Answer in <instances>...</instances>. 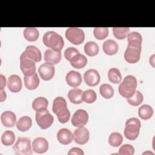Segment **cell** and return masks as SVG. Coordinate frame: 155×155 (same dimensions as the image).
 Masks as SVG:
<instances>
[{"mask_svg": "<svg viewBox=\"0 0 155 155\" xmlns=\"http://www.w3.org/2000/svg\"><path fill=\"white\" fill-rule=\"evenodd\" d=\"M24 80L25 87L30 90L37 88L39 84V79L36 73L30 76H24Z\"/></svg>", "mask_w": 155, "mask_h": 155, "instance_id": "44dd1931", "label": "cell"}, {"mask_svg": "<svg viewBox=\"0 0 155 155\" xmlns=\"http://www.w3.org/2000/svg\"><path fill=\"white\" fill-rule=\"evenodd\" d=\"M65 79L69 86L74 88L79 87L82 82V76L81 73L74 70L70 71L66 74Z\"/></svg>", "mask_w": 155, "mask_h": 155, "instance_id": "e0dca14e", "label": "cell"}, {"mask_svg": "<svg viewBox=\"0 0 155 155\" xmlns=\"http://www.w3.org/2000/svg\"><path fill=\"white\" fill-rule=\"evenodd\" d=\"M39 31L36 28L27 27L24 30V38L30 42L36 41L39 38Z\"/></svg>", "mask_w": 155, "mask_h": 155, "instance_id": "83f0119b", "label": "cell"}, {"mask_svg": "<svg viewBox=\"0 0 155 155\" xmlns=\"http://www.w3.org/2000/svg\"><path fill=\"white\" fill-rule=\"evenodd\" d=\"M108 77L110 82L113 84H119L122 79V74L118 68H111L108 72Z\"/></svg>", "mask_w": 155, "mask_h": 155, "instance_id": "4dcf8cb0", "label": "cell"}, {"mask_svg": "<svg viewBox=\"0 0 155 155\" xmlns=\"http://www.w3.org/2000/svg\"><path fill=\"white\" fill-rule=\"evenodd\" d=\"M22 81L21 78L16 74L11 75L7 81V87L13 93H18L22 88Z\"/></svg>", "mask_w": 155, "mask_h": 155, "instance_id": "ac0fdd59", "label": "cell"}, {"mask_svg": "<svg viewBox=\"0 0 155 155\" xmlns=\"http://www.w3.org/2000/svg\"><path fill=\"white\" fill-rule=\"evenodd\" d=\"M68 97L70 101L74 104H81L82 100V91L77 88L70 90L68 93Z\"/></svg>", "mask_w": 155, "mask_h": 155, "instance_id": "cb8c5ba5", "label": "cell"}, {"mask_svg": "<svg viewBox=\"0 0 155 155\" xmlns=\"http://www.w3.org/2000/svg\"><path fill=\"white\" fill-rule=\"evenodd\" d=\"M44 44L52 50L61 51L64 45L62 37L53 31L46 32L42 38Z\"/></svg>", "mask_w": 155, "mask_h": 155, "instance_id": "7a4b0ae2", "label": "cell"}, {"mask_svg": "<svg viewBox=\"0 0 155 155\" xmlns=\"http://www.w3.org/2000/svg\"><path fill=\"white\" fill-rule=\"evenodd\" d=\"M102 48L105 54L111 56L115 54L117 52L119 45L115 41L108 39L104 42Z\"/></svg>", "mask_w": 155, "mask_h": 155, "instance_id": "7402d4cb", "label": "cell"}, {"mask_svg": "<svg viewBox=\"0 0 155 155\" xmlns=\"http://www.w3.org/2000/svg\"><path fill=\"white\" fill-rule=\"evenodd\" d=\"M35 62L27 58L22 53L20 56V68L24 76H30L36 73Z\"/></svg>", "mask_w": 155, "mask_h": 155, "instance_id": "ba28073f", "label": "cell"}, {"mask_svg": "<svg viewBox=\"0 0 155 155\" xmlns=\"http://www.w3.org/2000/svg\"><path fill=\"white\" fill-rule=\"evenodd\" d=\"M30 143L31 140L29 138L19 137L15 145L13 146V150L15 153L19 155L32 154L33 152Z\"/></svg>", "mask_w": 155, "mask_h": 155, "instance_id": "8992f818", "label": "cell"}, {"mask_svg": "<svg viewBox=\"0 0 155 155\" xmlns=\"http://www.w3.org/2000/svg\"><path fill=\"white\" fill-rule=\"evenodd\" d=\"M32 125L31 117L27 116H22L19 119L16 123V127L21 131H26L28 130Z\"/></svg>", "mask_w": 155, "mask_h": 155, "instance_id": "484cf974", "label": "cell"}, {"mask_svg": "<svg viewBox=\"0 0 155 155\" xmlns=\"http://www.w3.org/2000/svg\"><path fill=\"white\" fill-rule=\"evenodd\" d=\"M31 146L34 152L42 154L45 153L48 150V142L46 139L42 137H38L34 139Z\"/></svg>", "mask_w": 155, "mask_h": 155, "instance_id": "5bb4252c", "label": "cell"}, {"mask_svg": "<svg viewBox=\"0 0 155 155\" xmlns=\"http://www.w3.org/2000/svg\"><path fill=\"white\" fill-rule=\"evenodd\" d=\"M38 71L42 80L49 81L51 79L54 75L55 68L53 65L45 62L39 66Z\"/></svg>", "mask_w": 155, "mask_h": 155, "instance_id": "7c38bea8", "label": "cell"}, {"mask_svg": "<svg viewBox=\"0 0 155 155\" xmlns=\"http://www.w3.org/2000/svg\"><path fill=\"white\" fill-rule=\"evenodd\" d=\"M73 136V139L76 143L79 145H84L88 141L90 133L87 128L85 127H80L74 131Z\"/></svg>", "mask_w": 155, "mask_h": 155, "instance_id": "4fadbf2b", "label": "cell"}, {"mask_svg": "<svg viewBox=\"0 0 155 155\" xmlns=\"http://www.w3.org/2000/svg\"><path fill=\"white\" fill-rule=\"evenodd\" d=\"M1 120L4 127H13L16 124V116L13 111H5L1 114Z\"/></svg>", "mask_w": 155, "mask_h": 155, "instance_id": "ffe728a7", "label": "cell"}, {"mask_svg": "<svg viewBox=\"0 0 155 155\" xmlns=\"http://www.w3.org/2000/svg\"><path fill=\"white\" fill-rule=\"evenodd\" d=\"M65 37L73 44L80 45L84 41L85 34L84 31L79 28L70 27L67 29Z\"/></svg>", "mask_w": 155, "mask_h": 155, "instance_id": "52a82bcc", "label": "cell"}, {"mask_svg": "<svg viewBox=\"0 0 155 155\" xmlns=\"http://www.w3.org/2000/svg\"><path fill=\"white\" fill-rule=\"evenodd\" d=\"M96 93L93 90H87L82 93V100L86 103L92 104L96 101Z\"/></svg>", "mask_w": 155, "mask_h": 155, "instance_id": "8d00e7d4", "label": "cell"}, {"mask_svg": "<svg viewBox=\"0 0 155 155\" xmlns=\"http://www.w3.org/2000/svg\"><path fill=\"white\" fill-rule=\"evenodd\" d=\"M88 120V114L87 112L82 109L76 110L73 114L71 122L72 125L76 127H83Z\"/></svg>", "mask_w": 155, "mask_h": 155, "instance_id": "9c48e42d", "label": "cell"}, {"mask_svg": "<svg viewBox=\"0 0 155 155\" xmlns=\"http://www.w3.org/2000/svg\"><path fill=\"white\" fill-rule=\"evenodd\" d=\"M128 38V46L141 48V44L142 42V38L141 35L136 31H133L128 33L127 36Z\"/></svg>", "mask_w": 155, "mask_h": 155, "instance_id": "603a6c76", "label": "cell"}, {"mask_svg": "<svg viewBox=\"0 0 155 155\" xmlns=\"http://www.w3.org/2000/svg\"><path fill=\"white\" fill-rule=\"evenodd\" d=\"M0 101L1 102H3L6 99V97H7V94H6V93L5 91L2 90H1V94H0Z\"/></svg>", "mask_w": 155, "mask_h": 155, "instance_id": "7bdbcfd3", "label": "cell"}, {"mask_svg": "<svg viewBox=\"0 0 155 155\" xmlns=\"http://www.w3.org/2000/svg\"><path fill=\"white\" fill-rule=\"evenodd\" d=\"M99 92L101 95L105 99H110L114 95V89L108 84H103L100 86Z\"/></svg>", "mask_w": 155, "mask_h": 155, "instance_id": "1f68e13d", "label": "cell"}, {"mask_svg": "<svg viewBox=\"0 0 155 155\" xmlns=\"http://www.w3.org/2000/svg\"><path fill=\"white\" fill-rule=\"evenodd\" d=\"M84 151L79 148L74 147L71 148L68 152V154H79V155H84Z\"/></svg>", "mask_w": 155, "mask_h": 155, "instance_id": "60d3db41", "label": "cell"}, {"mask_svg": "<svg viewBox=\"0 0 155 155\" xmlns=\"http://www.w3.org/2000/svg\"><path fill=\"white\" fill-rule=\"evenodd\" d=\"M61 53L59 51L47 49L44 53V60L45 62L51 65H55L61 60Z\"/></svg>", "mask_w": 155, "mask_h": 155, "instance_id": "9a60e30c", "label": "cell"}, {"mask_svg": "<svg viewBox=\"0 0 155 155\" xmlns=\"http://www.w3.org/2000/svg\"><path fill=\"white\" fill-rule=\"evenodd\" d=\"M146 153H150V154H153V153H151V152H145V153H143V154H146Z\"/></svg>", "mask_w": 155, "mask_h": 155, "instance_id": "f6af8a7d", "label": "cell"}, {"mask_svg": "<svg viewBox=\"0 0 155 155\" xmlns=\"http://www.w3.org/2000/svg\"><path fill=\"white\" fill-rule=\"evenodd\" d=\"M70 62L73 67L77 69H81L87 65V59L84 55L79 53L75 55L70 61Z\"/></svg>", "mask_w": 155, "mask_h": 155, "instance_id": "d4e9b609", "label": "cell"}, {"mask_svg": "<svg viewBox=\"0 0 155 155\" xmlns=\"http://www.w3.org/2000/svg\"><path fill=\"white\" fill-rule=\"evenodd\" d=\"M130 31L128 27H113V33L114 37L118 39H124L127 37Z\"/></svg>", "mask_w": 155, "mask_h": 155, "instance_id": "d590c367", "label": "cell"}, {"mask_svg": "<svg viewBox=\"0 0 155 155\" xmlns=\"http://www.w3.org/2000/svg\"><path fill=\"white\" fill-rule=\"evenodd\" d=\"M138 113L139 117L142 119L148 120L152 117L153 114V110L150 105L144 104L139 108Z\"/></svg>", "mask_w": 155, "mask_h": 155, "instance_id": "4316f807", "label": "cell"}, {"mask_svg": "<svg viewBox=\"0 0 155 155\" xmlns=\"http://www.w3.org/2000/svg\"><path fill=\"white\" fill-rule=\"evenodd\" d=\"M140 127V122L137 118L131 117L128 119L126 121L124 128L125 137L130 140L136 139L139 134Z\"/></svg>", "mask_w": 155, "mask_h": 155, "instance_id": "277c9868", "label": "cell"}, {"mask_svg": "<svg viewBox=\"0 0 155 155\" xmlns=\"http://www.w3.org/2000/svg\"><path fill=\"white\" fill-rule=\"evenodd\" d=\"M84 80L85 84L90 87H94L100 82V74L95 69H89L84 74Z\"/></svg>", "mask_w": 155, "mask_h": 155, "instance_id": "8fae6325", "label": "cell"}, {"mask_svg": "<svg viewBox=\"0 0 155 155\" xmlns=\"http://www.w3.org/2000/svg\"><path fill=\"white\" fill-rule=\"evenodd\" d=\"M140 53L141 48L128 46L124 53V58L127 62L134 64L139 61Z\"/></svg>", "mask_w": 155, "mask_h": 155, "instance_id": "30bf717a", "label": "cell"}, {"mask_svg": "<svg viewBox=\"0 0 155 155\" xmlns=\"http://www.w3.org/2000/svg\"><path fill=\"white\" fill-rule=\"evenodd\" d=\"M48 100L44 97L36 98L32 102V108L35 111H38L42 108H47L48 107Z\"/></svg>", "mask_w": 155, "mask_h": 155, "instance_id": "d6a6232c", "label": "cell"}, {"mask_svg": "<svg viewBox=\"0 0 155 155\" xmlns=\"http://www.w3.org/2000/svg\"><path fill=\"white\" fill-rule=\"evenodd\" d=\"M73 139L72 133L67 128H61L57 133V139L61 144L68 145L72 142Z\"/></svg>", "mask_w": 155, "mask_h": 155, "instance_id": "d6986e66", "label": "cell"}, {"mask_svg": "<svg viewBox=\"0 0 155 155\" xmlns=\"http://www.w3.org/2000/svg\"><path fill=\"white\" fill-rule=\"evenodd\" d=\"M108 28L107 27H95L93 30L94 37L98 40H103L108 35Z\"/></svg>", "mask_w": 155, "mask_h": 155, "instance_id": "74e56055", "label": "cell"}, {"mask_svg": "<svg viewBox=\"0 0 155 155\" xmlns=\"http://www.w3.org/2000/svg\"><path fill=\"white\" fill-rule=\"evenodd\" d=\"M0 81H1L0 89L1 90H2L5 88V84H6V79L5 76H4L2 74H0Z\"/></svg>", "mask_w": 155, "mask_h": 155, "instance_id": "b9f144b4", "label": "cell"}, {"mask_svg": "<svg viewBox=\"0 0 155 155\" xmlns=\"http://www.w3.org/2000/svg\"><path fill=\"white\" fill-rule=\"evenodd\" d=\"M154 55H153L150 58V64H152V66L154 67V65H153V64H154Z\"/></svg>", "mask_w": 155, "mask_h": 155, "instance_id": "ee69618b", "label": "cell"}, {"mask_svg": "<svg viewBox=\"0 0 155 155\" xmlns=\"http://www.w3.org/2000/svg\"><path fill=\"white\" fill-rule=\"evenodd\" d=\"M122 142L123 137L119 133L113 132L109 136L108 143L112 147H117L121 145Z\"/></svg>", "mask_w": 155, "mask_h": 155, "instance_id": "836d02e7", "label": "cell"}, {"mask_svg": "<svg viewBox=\"0 0 155 155\" xmlns=\"http://www.w3.org/2000/svg\"><path fill=\"white\" fill-rule=\"evenodd\" d=\"M52 111L56 114L58 119L61 123L65 124L69 120L70 112L67 108V102L64 97H57L54 99Z\"/></svg>", "mask_w": 155, "mask_h": 155, "instance_id": "6da1fadb", "label": "cell"}, {"mask_svg": "<svg viewBox=\"0 0 155 155\" xmlns=\"http://www.w3.org/2000/svg\"><path fill=\"white\" fill-rule=\"evenodd\" d=\"M98 45L94 41H89L84 45V51L89 56H94L99 53Z\"/></svg>", "mask_w": 155, "mask_h": 155, "instance_id": "f1b7e54d", "label": "cell"}, {"mask_svg": "<svg viewBox=\"0 0 155 155\" xmlns=\"http://www.w3.org/2000/svg\"><path fill=\"white\" fill-rule=\"evenodd\" d=\"M15 136L14 133L10 130L5 131L1 136V142L5 146H10L14 143Z\"/></svg>", "mask_w": 155, "mask_h": 155, "instance_id": "f546056e", "label": "cell"}, {"mask_svg": "<svg viewBox=\"0 0 155 155\" xmlns=\"http://www.w3.org/2000/svg\"><path fill=\"white\" fill-rule=\"evenodd\" d=\"M134 153V148L130 144H124L122 145L119 150V154L133 155Z\"/></svg>", "mask_w": 155, "mask_h": 155, "instance_id": "f35d334b", "label": "cell"}, {"mask_svg": "<svg viewBox=\"0 0 155 155\" xmlns=\"http://www.w3.org/2000/svg\"><path fill=\"white\" fill-rule=\"evenodd\" d=\"M143 100V96L141 92L139 90H136L134 94L130 97L127 98V102L132 106L139 105Z\"/></svg>", "mask_w": 155, "mask_h": 155, "instance_id": "e575fe53", "label": "cell"}, {"mask_svg": "<svg viewBox=\"0 0 155 155\" xmlns=\"http://www.w3.org/2000/svg\"><path fill=\"white\" fill-rule=\"evenodd\" d=\"M136 87L137 80L136 78L132 75H128L119 84L118 91L122 97L128 98L134 94Z\"/></svg>", "mask_w": 155, "mask_h": 155, "instance_id": "3957f363", "label": "cell"}, {"mask_svg": "<svg viewBox=\"0 0 155 155\" xmlns=\"http://www.w3.org/2000/svg\"><path fill=\"white\" fill-rule=\"evenodd\" d=\"M79 51L74 47H68L64 51V57L65 58L70 61L75 55L79 54Z\"/></svg>", "mask_w": 155, "mask_h": 155, "instance_id": "ab89813d", "label": "cell"}, {"mask_svg": "<svg viewBox=\"0 0 155 155\" xmlns=\"http://www.w3.org/2000/svg\"><path fill=\"white\" fill-rule=\"evenodd\" d=\"M35 119L37 124L42 130L49 128L54 121L53 116L47 108H42L36 111Z\"/></svg>", "mask_w": 155, "mask_h": 155, "instance_id": "5b68a950", "label": "cell"}, {"mask_svg": "<svg viewBox=\"0 0 155 155\" xmlns=\"http://www.w3.org/2000/svg\"><path fill=\"white\" fill-rule=\"evenodd\" d=\"M23 53L25 56L35 62H39L42 59L41 51L39 50V48L34 45L27 46Z\"/></svg>", "mask_w": 155, "mask_h": 155, "instance_id": "2e32d148", "label": "cell"}]
</instances>
